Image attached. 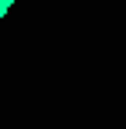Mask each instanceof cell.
Segmentation results:
<instances>
[{"label": "cell", "instance_id": "obj_1", "mask_svg": "<svg viewBox=\"0 0 126 129\" xmlns=\"http://www.w3.org/2000/svg\"><path fill=\"white\" fill-rule=\"evenodd\" d=\"M4 14H7V7H4V4H0V21H4Z\"/></svg>", "mask_w": 126, "mask_h": 129}, {"label": "cell", "instance_id": "obj_2", "mask_svg": "<svg viewBox=\"0 0 126 129\" xmlns=\"http://www.w3.org/2000/svg\"><path fill=\"white\" fill-rule=\"evenodd\" d=\"M0 4H4V7H11V4H14V0H0Z\"/></svg>", "mask_w": 126, "mask_h": 129}]
</instances>
